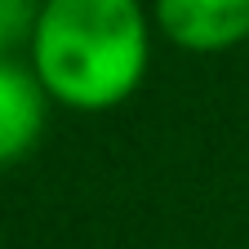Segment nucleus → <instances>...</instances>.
I'll list each match as a JSON object with an SVG mask.
<instances>
[{"label":"nucleus","instance_id":"4","mask_svg":"<svg viewBox=\"0 0 249 249\" xmlns=\"http://www.w3.org/2000/svg\"><path fill=\"white\" fill-rule=\"evenodd\" d=\"M40 0H0V67L18 62V53H31V36H36Z\"/></svg>","mask_w":249,"mask_h":249},{"label":"nucleus","instance_id":"2","mask_svg":"<svg viewBox=\"0 0 249 249\" xmlns=\"http://www.w3.org/2000/svg\"><path fill=\"white\" fill-rule=\"evenodd\" d=\"M151 18L187 53H223L249 40V0H156Z\"/></svg>","mask_w":249,"mask_h":249},{"label":"nucleus","instance_id":"3","mask_svg":"<svg viewBox=\"0 0 249 249\" xmlns=\"http://www.w3.org/2000/svg\"><path fill=\"white\" fill-rule=\"evenodd\" d=\"M45 120H49V93L36 80V71L22 62L0 67V169L18 165L40 142Z\"/></svg>","mask_w":249,"mask_h":249},{"label":"nucleus","instance_id":"1","mask_svg":"<svg viewBox=\"0 0 249 249\" xmlns=\"http://www.w3.org/2000/svg\"><path fill=\"white\" fill-rule=\"evenodd\" d=\"M151 18L142 0H40L31 71L49 103L71 111H111L147 76Z\"/></svg>","mask_w":249,"mask_h":249}]
</instances>
